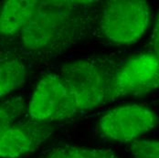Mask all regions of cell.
<instances>
[{
    "label": "cell",
    "mask_w": 159,
    "mask_h": 158,
    "mask_svg": "<svg viewBox=\"0 0 159 158\" xmlns=\"http://www.w3.org/2000/svg\"><path fill=\"white\" fill-rule=\"evenodd\" d=\"M119 65L104 58H86L61 67L60 75L70 88L80 112L111 102L112 82Z\"/></svg>",
    "instance_id": "obj_2"
},
{
    "label": "cell",
    "mask_w": 159,
    "mask_h": 158,
    "mask_svg": "<svg viewBox=\"0 0 159 158\" xmlns=\"http://www.w3.org/2000/svg\"><path fill=\"white\" fill-rule=\"evenodd\" d=\"M27 68L22 59L11 51L2 52L0 62V95L5 97L24 84Z\"/></svg>",
    "instance_id": "obj_9"
},
{
    "label": "cell",
    "mask_w": 159,
    "mask_h": 158,
    "mask_svg": "<svg viewBox=\"0 0 159 158\" xmlns=\"http://www.w3.org/2000/svg\"><path fill=\"white\" fill-rule=\"evenodd\" d=\"M132 158H159L158 140H135L129 145Z\"/></svg>",
    "instance_id": "obj_12"
},
{
    "label": "cell",
    "mask_w": 159,
    "mask_h": 158,
    "mask_svg": "<svg viewBox=\"0 0 159 158\" xmlns=\"http://www.w3.org/2000/svg\"><path fill=\"white\" fill-rule=\"evenodd\" d=\"M150 45L152 48V53H155L159 56V14L157 19V22L155 24L152 37H151V41Z\"/></svg>",
    "instance_id": "obj_13"
},
{
    "label": "cell",
    "mask_w": 159,
    "mask_h": 158,
    "mask_svg": "<svg viewBox=\"0 0 159 158\" xmlns=\"http://www.w3.org/2000/svg\"><path fill=\"white\" fill-rule=\"evenodd\" d=\"M159 119L149 108L131 104L114 108L100 119V131L106 138L120 142H130L155 129Z\"/></svg>",
    "instance_id": "obj_6"
},
{
    "label": "cell",
    "mask_w": 159,
    "mask_h": 158,
    "mask_svg": "<svg viewBox=\"0 0 159 158\" xmlns=\"http://www.w3.org/2000/svg\"><path fill=\"white\" fill-rule=\"evenodd\" d=\"M39 1L8 0L1 10L0 32L4 37H11L21 33L30 21Z\"/></svg>",
    "instance_id": "obj_8"
},
{
    "label": "cell",
    "mask_w": 159,
    "mask_h": 158,
    "mask_svg": "<svg viewBox=\"0 0 159 158\" xmlns=\"http://www.w3.org/2000/svg\"><path fill=\"white\" fill-rule=\"evenodd\" d=\"M150 19L149 5L142 0H113L102 6L99 32L112 44L130 45L146 32Z\"/></svg>",
    "instance_id": "obj_3"
},
{
    "label": "cell",
    "mask_w": 159,
    "mask_h": 158,
    "mask_svg": "<svg viewBox=\"0 0 159 158\" xmlns=\"http://www.w3.org/2000/svg\"><path fill=\"white\" fill-rule=\"evenodd\" d=\"M43 158H120L107 148H91L61 143L51 147Z\"/></svg>",
    "instance_id": "obj_10"
},
{
    "label": "cell",
    "mask_w": 159,
    "mask_h": 158,
    "mask_svg": "<svg viewBox=\"0 0 159 158\" xmlns=\"http://www.w3.org/2000/svg\"><path fill=\"white\" fill-rule=\"evenodd\" d=\"M50 124L18 121L0 130L1 158H20L38 150L54 132Z\"/></svg>",
    "instance_id": "obj_7"
},
{
    "label": "cell",
    "mask_w": 159,
    "mask_h": 158,
    "mask_svg": "<svg viewBox=\"0 0 159 158\" xmlns=\"http://www.w3.org/2000/svg\"><path fill=\"white\" fill-rule=\"evenodd\" d=\"M80 112L76 101L61 75L47 74L36 86L29 105L32 121L50 124Z\"/></svg>",
    "instance_id": "obj_4"
},
{
    "label": "cell",
    "mask_w": 159,
    "mask_h": 158,
    "mask_svg": "<svg viewBox=\"0 0 159 158\" xmlns=\"http://www.w3.org/2000/svg\"><path fill=\"white\" fill-rule=\"evenodd\" d=\"M102 6L98 1H39L20 33L21 43L33 54L57 56L91 35Z\"/></svg>",
    "instance_id": "obj_1"
},
{
    "label": "cell",
    "mask_w": 159,
    "mask_h": 158,
    "mask_svg": "<svg viewBox=\"0 0 159 158\" xmlns=\"http://www.w3.org/2000/svg\"><path fill=\"white\" fill-rule=\"evenodd\" d=\"M25 112V102L20 97L6 100L0 107V130H4L19 121Z\"/></svg>",
    "instance_id": "obj_11"
},
{
    "label": "cell",
    "mask_w": 159,
    "mask_h": 158,
    "mask_svg": "<svg viewBox=\"0 0 159 158\" xmlns=\"http://www.w3.org/2000/svg\"><path fill=\"white\" fill-rule=\"evenodd\" d=\"M159 89V56L155 53L131 57L120 64L113 78L111 102L120 97L141 96Z\"/></svg>",
    "instance_id": "obj_5"
}]
</instances>
